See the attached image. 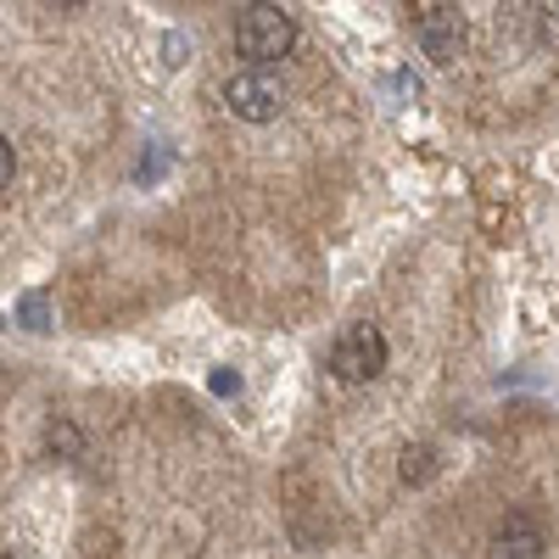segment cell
Masks as SVG:
<instances>
[{"label": "cell", "mask_w": 559, "mask_h": 559, "mask_svg": "<svg viewBox=\"0 0 559 559\" xmlns=\"http://www.w3.org/2000/svg\"><path fill=\"white\" fill-rule=\"evenodd\" d=\"M297 45V17L274 0H252V7L236 12V51L258 68H274L280 57H292Z\"/></svg>", "instance_id": "obj_1"}, {"label": "cell", "mask_w": 559, "mask_h": 559, "mask_svg": "<svg viewBox=\"0 0 559 559\" xmlns=\"http://www.w3.org/2000/svg\"><path fill=\"white\" fill-rule=\"evenodd\" d=\"M386 353L392 347L381 336V324H347V331L336 336V347H331V376L342 386H364L386 369Z\"/></svg>", "instance_id": "obj_2"}, {"label": "cell", "mask_w": 559, "mask_h": 559, "mask_svg": "<svg viewBox=\"0 0 559 559\" xmlns=\"http://www.w3.org/2000/svg\"><path fill=\"white\" fill-rule=\"evenodd\" d=\"M218 96H224V107L236 112L241 123H274V118H280V107H286V84H280L269 68H258V62H252L247 73H229Z\"/></svg>", "instance_id": "obj_3"}, {"label": "cell", "mask_w": 559, "mask_h": 559, "mask_svg": "<svg viewBox=\"0 0 559 559\" xmlns=\"http://www.w3.org/2000/svg\"><path fill=\"white\" fill-rule=\"evenodd\" d=\"M414 45H419V51H426L437 68L459 62V57H464V12H459V7L419 12V17H414Z\"/></svg>", "instance_id": "obj_4"}, {"label": "cell", "mask_w": 559, "mask_h": 559, "mask_svg": "<svg viewBox=\"0 0 559 559\" xmlns=\"http://www.w3.org/2000/svg\"><path fill=\"white\" fill-rule=\"evenodd\" d=\"M492 554H503V559H537V554H548V532L526 515V509H515V515H503V521H498V532H492Z\"/></svg>", "instance_id": "obj_5"}, {"label": "cell", "mask_w": 559, "mask_h": 559, "mask_svg": "<svg viewBox=\"0 0 559 559\" xmlns=\"http://www.w3.org/2000/svg\"><path fill=\"white\" fill-rule=\"evenodd\" d=\"M45 453L51 459H84V431L73 426V419H51V426H45Z\"/></svg>", "instance_id": "obj_6"}, {"label": "cell", "mask_w": 559, "mask_h": 559, "mask_svg": "<svg viewBox=\"0 0 559 559\" xmlns=\"http://www.w3.org/2000/svg\"><path fill=\"white\" fill-rule=\"evenodd\" d=\"M431 476H437V448H426V442L408 448V453H403V481H408V487H426Z\"/></svg>", "instance_id": "obj_7"}, {"label": "cell", "mask_w": 559, "mask_h": 559, "mask_svg": "<svg viewBox=\"0 0 559 559\" xmlns=\"http://www.w3.org/2000/svg\"><path fill=\"white\" fill-rule=\"evenodd\" d=\"M17 313H23V324H28V331H45V324H51V308H45V292H28Z\"/></svg>", "instance_id": "obj_8"}, {"label": "cell", "mask_w": 559, "mask_h": 559, "mask_svg": "<svg viewBox=\"0 0 559 559\" xmlns=\"http://www.w3.org/2000/svg\"><path fill=\"white\" fill-rule=\"evenodd\" d=\"M12 179H17V152H12V140L0 134V197L12 191Z\"/></svg>", "instance_id": "obj_9"}, {"label": "cell", "mask_w": 559, "mask_h": 559, "mask_svg": "<svg viewBox=\"0 0 559 559\" xmlns=\"http://www.w3.org/2000/svg\"><path fill=\"white\" fill-rule=\"evenodd\" d=\"M213 392H218V397H229V392H241V376H229V369H218V376H213Z\"/></svg>", "instance_id": "obj_10"}, {"label": "cell", "mask_w": 559, "mask_h": 559, "mask_svg": "<svg viewBox=\"0 0 559 559\" xmlns=\"http://www.w3.org/2000/svg\"><path fill=\"white\" fill-rule=\"evenodd\" d=\"M51 7H84V0H51Z\"/></svg>", "instance_id": "obj_11"}]
</instances>
